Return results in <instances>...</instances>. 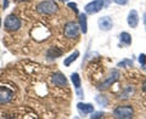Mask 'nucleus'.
Segmentation results:
<instances>
[{
    "mask_svg": "<svg viewBox=\"0 0 146 119\" xmlns=\"http://www.w3.org/2000/svg\"><path fill=\"white\" fill-rule=\"evenodd\" d=\"M36 11L40 15H54L58 11V5L54 0H45L36 5Z\"/></svg>",
    "mask_w": 146,
    "mask_h": 119,
    "instance_id": "1",
    "label": "nucleus"
},
{
    "mask_svg": "<svg viewBox=\"0 0 146 119\" xmlns=\"http://www.w3.org/2000/svg\"><path fill=\"white\" fill-rule=\"evenodd\" d=\"M22 22L16 15H9L5 18V22H4V27L7 32H17L21 28Z\"/></svg>",
    "mask_w": 146,
    "mask_h": 119,
    "instance_id": "2",
    "label": "nucleus"
},
{
    "mask_svg": "<svg viewBox=\"0 0 146 119\" xmlns=\"http://www.w3.org/2000/svg\"><path fill=\"white\" fill-rule=\"evenodd\" d=\"M79 33H80V27L76 22H72V21L67 22L65 27H63V34H65L66 38H70V39L78 38Z\"/></svg>",
    "mask_w": 146,
    "mask_h": 119,
    "instance_id": "3",
    "label": "nucleus"
},
{
    "mask_svg": "<svg viewBox=\"0 0 146 119\" xmlns=\"http://www.w3.org/2000/svg\"><path fill=\"white\" fill-rule=\"evenodd\" d=\"M134 109L131 106H118L113 111V116L118 119H130L133 118Z\"/></svg>",
    "mask_w": 146,
    "mask_h": 119,
    "instance_id": "4",
    "label": "nucleus"
},
{
    "mask_svg": "<svg viewBox=\"0 0 146 119\" xmlns=\"http://www.w3.org/2000/svg\"><path fill=\"white\" fill-rule=\"evenodd\" d=\"M118 78H119V72H118L117 69H112L111 74H110V75L106 78V80H104L101 84H99L98 89H99V90H101V91L108 89L110 86H112V84L115 83V81L118 80Z\"/></svg>",
    "mask_w": 146,
    "mask_h": 119,
    "instance_id": "5",
    "label": "nucleus"
},
{
    "mask_svg": "<svg viewBox=\"0 0 146 119\" xmlns=\"http://www.w3.org/2000/svg\"><path fill=\"white\" fill-rule=\"evenodd\" d=\"M104 6H105L104 0H94V1L86 4L84 7V11H85V13H88V15H95V13H98L99 11H101Z\"/></svg>",
    "mask_w": 146,
    "mask_h": 119,
    "instance_id": "6",
    "label": "nucleus"
},
{
    "mask_svg": "<svg viewBox=\"0 0 146 119\" xmlns=\"http://www.w3.org/2000/svg\"><path fill=\"white\" fill-rule=\"evenodd\" d=\"M13 97V91L6 86H0V104L9 103Z\"/></svg>",
    "mask_w": 146,
    "mask_h": 119,
    "instance_id": "7",
    "label": "nucleus"
},
{
    "mask_svg": "<svg viewBox=\"0 0 146 119\" xmlns=\"http://www.w3.org/2000/svg\"><path fill=\"white\" fill-rule=\"evenodd\" d=\"M98 24H99V28L102 32H108V30L112 29L113 22H112V18L110 16H102L98 20Z\"/></svg>",
    "mask_w": 146,
    "mask_h": 119,
    "instance_id": "8",
    "label": "nucleus"
},
{
    "mask_svg": "<svg viewBox=\"0 0 146 119\" xmlns=\"http://www.w3.org/2000/svg\"><path fill=\"white\" fill-rule=\"evenodd\" d=\"M51 81H52L54 85L58 86V88H65V86H67V84H68L66 77L60 72L54 73V74L51 75Z\"/></svg>",
    "mask_w": 146,
    "mask_h": 119,
    "instance_id": "9",
    "label": "nucleus"
},
{
    "mask_svg": "<svg viewBox=\"0 0 146 119\" xmlns=\"http://www.w3.org/2000/svg\"><path fill=\"white\" fill-rule=\"evenodd\" d=\"M128 26L130 28H136L139 24V13L136 10H130L129 13H128V18H127Z\"/></svg>",
    "mask_w": 146,
    "mask_h": 119,
    "instance_id": "10",
    "label": "nucleus"
},
{
    "mask_svg": "<svg viewBox=\"0 0 146 119\" xmlns=\"http://www.w3.org/2000/svg\"><path fill=\"white\" fill-rule=\"evenodd\" d=\"M77 108L80 114H90L94 112V106L91 103H84V102H78L77 103Z\"/></svg>",
    "mask_w": 146,
    "mask_h": 119,
    "instance_id": "11",
    "label": "nucleus"
},
{
    "mask_svg": "<svg viewBox=\"0 0 146 119\" xmlns=\"http://www.w3.org/2000/svg\"><path fill=\"white\" fill-rule=\"evenodd\" d=\"M61 55H62V50H60V49L56 48V46H51L46 51V57L49 60H55V58L60 57Z\"/></svg>",
    "mask_w": 146,
    "mask_h": 119,
    "instance_id": "12",
    "label": "nucleus"
},
{
    "mask_svg": "<svg viewBox=\"0 0 146 119\" xmlns=\"http://www.w3.org/2000/svg\"><path fill=\"white\" fill-rule=\"evenodd\" d=\"M79 27L80 32H83V34H86L88 32V20H86V13H79Z\"/></svg>",
    "mask_w": 146,
    "mask_h": 119,
    "instance_id": "13",
    "label": "nucleus"
},
{
    "mask_svg": "<svg viewBox=\"0 0 146 119\" xmlns=\"http://www.w3.org/2000/svg\"><path fill=\"white\" fill-rule=\"evenodd\" d=\"M134 93H135L134 88H131V86H127V88L122 91V94H121V96H119V99H122V100H127V99H129Z\"/></svg>",
    "mask_w": 146,
    "mask_h": 119,
    "instance_id": "14",
    "label": "nucleus"
},
{
    "mask_svg": "<svg viewBox=\"0 0 146 119\" xmlns=\"http://www.w3.org/2000/svg\"><path fill=\"white\" fill-rule=\"evenodd\" d=\"M78 57H79V51H74V52H72L70 56H68V57L65 60V62H63V63H65V66H66V67H68V66H71L72 63L74 62Z\"/></svg>",
    "mask_w": 146,
    "mask_h": 119,
    "instance_id": "15",
    "label": "nucleus"
},
{
    "mask_svg": "<svg viewBox=\"0 0 146 119\" xmlns=\"http://www.w3.org/2000/svg\"><path fill=\"white\" fill-rule=\"evenodd\" d=\"M119 40H121L122 44L130 45L131 44V35L129 33H127V32H123V33H121V35H119Z\"/></svg>",
    "mask_w": 146,
    "mask_h": 119,
    "instance_id": "16",
    "label": "nucleus"
},
{
    "mask_svg": "<svg viewBox=\"0 0 146 119\" xmlns=\"http://www.w3.org/2000/svg\"><path fill=\"white\" fill-rule=\"evenodd\" d=\"M71 80H72L73 86H74L76 89H79V88H80V85H82V80H80V77H79L78 73H72V75H71Z\"/></svg>",
    "mask_w": 146,
    "mask_h": 119,
    "instance_id": "17",
    "label": "nucleus"
},
{
    "mask_svg": "<svg viewBox=\"0 0 146 119\" xmlns=\"http://www.w3.org/2000/svg\"><path fill=\"white\" fill-rule=\"evenodd\" d=\"M95 101H96L100 106H107V103H108V100L106 96H104V95H99L95 97Z\"/></svg>",
    "mask_w": 146,
    "mask_h": 119,
    "instance_id": "18",
    "label": "nucleus"
},
{
    "mask_svg": "<svg viewBox=\"0 0 146 119\" xmlns=\"http://www.w3.org/2000/svg\"><path fill=\"white\" fill-rule=\"evenodd\" d=\"M118 67H124V66H133V61H130V60H124V61L119 62L117 65Z\"/></svg>",
    "mask_w": 146,
    "mask_h": 119,
    "instance_id": "19",
    "label": "nucleus"
},
{
    "mask_svg": "<svg viewBox=\"0 0 146 119\" xmlns=\"http://www.w3.org/2000/svg\"><path fill=\"white\" fill-rule=\"evenodd\" d=\"M104 117V113L102 112H93L91 113V116H90V118L91 119H98V118H102Z\"/></svg>",
    "mask_w": 146,
    "mask_h": 119,
    "instance_id": "20",
    "label": "nucleus"
},
{
    "mask_svg": "<svg viewBox=\"0 0 146 119\" xmlns=\"http://www.w3.org/2000/svg\"><path fill=\"white\" fill-rule=\"evenodd\" d=\"M68 7L72 9L76 13H78V9H77V4L76 3H68Z\"/></svg>",
    "mask_w": 146,
    "mask_h": 119,
    "instance_id": "21",
    "label": "nucleus"
},
{
    "mask_svg": "<svg viewBox=\"0 0 146 119\" xmlns=\"http://www.w3.org/2000/svg\"><path fill=\"white\" fill-rule=\"evenodd\" d=\"M139 62L141 63V65H145V62H146V55H144V54L140 55V56H139Z\"/></svg>",
    "mask_w": 146,
    "mask_h": 119,
    "instance_id": "22",
    "label": "nucleus"
},
{
    "mask_svg": "<svg viewBox=\"0 0 146 119\" xmlns=\"http://www.w3.org/2000/svg\"><path fill=\"white\" fill-rule=\"evenodd\" d=\"M128 1H129V0H115V3L117 5H127Z\"/></svg>",
    "mask_w": 146,
    "mask_h": 119,
    "instance_id": "23",
    "label": "nucleus"
},
{
    "mask_svg": "<svg viewBox=\"0 0 146 119\" xmlns=\"http://www.w3.org/2000/svg\"><path fill=\"white\" fill-rule=\"evenodd\" d=\"M76 90H77V95H78V97H83V96H84V93L80 90V88H79V89H76Z\"/></svg>",
    "mask_w": 146,
    "mask_h": 119,
    "instance_id": "24",
    "label": "nucleus"
},
{
    "mask_svg": "<svg viewBox=\"0 0 146 119\" xmlns=\"http://www.w3.org/2000/svg\"><path fill=\"white\" fill-rule=\"evenodd\" d=\"M143 91L146 93V79L144 80V83H143Z\"/></svg>",
    "mask_w": 146,
    "mask_h": 119,
    "instance_id": "25",
    "label": "nucleus"
},
{
    "mask_svg": "<svg viewBox=\"0 0 146 119\" xmlns=\"http://www.w3.org/2000/svg\"><path fill=\"white\" fill-rule=\"evenodd\" d=\"M9 6V1L7 0H4V9H6Z\"/></svg>",
    "mask_w": 146,
    "mask_h": 119,
    "instance_id": "26",
    "label": "nucleus"
},
{
    "mask_svg": "<svg viewBox=\"0 0 146 119\" xmlns=\"http://www.w3.org/2000/svg\"><path fill=\"white\" fill-rule=\"evenodd\" d=\"M110 3H111V0H104V4H105V6H107Z\"/></svg>",
    "mask_w": 146,
    "mask_h": 119,
    "instance_id": "27",
    "label": "nucleus"
},
{
    "mask_svg": "<svg viewBox=\"0 0 146 119\" xmlns=\"http://www.w3.org/2000/svg\"><path fill=\"white\" fill-rule=\"evenodd\" d=\"M17 1H20V3H25V1H29V0H17Z\"/></svg>",
    "mask_w": 146,
    "mask_h": 119,
    "instance_id": "28",
    "label": "nucleus"
},
{
    "mask_svg": "<svg viewBox=\"0 0 146 119\" xmlns=\"http://www.w3.org/2000/svg\"><path fill=\"white\" fill-rule=\"evenodd\" d=\"M0 28H1V18H0Z\"/></svg>",
    "mask_w": 146,
    "mask_h": 119,
    "instance_id": "29",
    "label": "nucleus"
},
{
    "mask_svg": "<svg viewBox=\"0 0 146 119\" xmlns=\"http://www.w3.org/2000/svg\"><path fill=\"white\" fill-rule=\"evenodd\" d=\"M60 1H67V0H60Z\"/></svg>",
    "mask_w": 146,
    "mask_h": 119,
    "instance_id": "30",
    "label": "nucleus"
}]
</instances>
